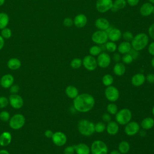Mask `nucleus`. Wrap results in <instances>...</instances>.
Returning a JSON list of instances; mask_svg holds the SVG:
<instances>
[{"label":"nucleus","mask_w":154,"mask_h":154,"mask_svg":"<svg viewBox=\"0 0 154 154\" xmlns=\"http://www.w3.org/2000/svg\"><path fill=\"white\" fill-rule=\"evenodd\" d=\"M95 105L94 97L89 93L79 94L73 100L74 109L79 112H87Z\"/></svg>","instance_id":"f257e3e1"},{"label":"nucleus","mask_w":154,"mask_h":154,"mask_svg":"<svg viewBox=\"0 0 154 154\" xmlns=\"http://www.w3.org/2000/svg\"><path fill=\"white\" fill-rule=\"evenodd\" d=\"M149 40V36L147 35V34L144 32L138 33L134 36L131 41V44L132 48L137 51L143 50L148 45Z\"/></svg>","instance_id":"f03ea898"},{"label":"nucleus","mask_w":154,"mask_h":154,"mask_svg":"<svg viewBox=\"0 0 154 154\" xmlns=\"http://www.w3.org/2000/svg\"><path fill=\"white\" fill-rule=\"evenodd\" d=\"M77 127L79 132L85 137L91 136L95 132L94 123L87 119L80 120Z\"/></svg>","instance_id":"7ed1b4c3"},{"label":"nucleus","mask_w":154,"mask_h":154,"mask_svg":"<svg viewBox=\"0 0 154 154\" xmlns=\"http://www.w3.org/2000/svg\"><path fill=\"white\" fill-rule=\"evenodd\" d=\"M132 117L131 111L126 108H122L118 110L117 112L115 114L116 122L120 125H125L130 121Z\"/></svg>","instance_id":"20e7f679"},{"label":"nucleus","mask_w":154,"mask_h":154,"mask_svg":"<svg viewBox=\"0 0 154 154\" xmlns=\"http://www.w3.org/2000/svg\"><path fill=\"white\" fill-rule=\"evenodd\" d=\"M90 147L91 154H108V148L106 144L100 140L94 141Z\"/></svg>","instance_id":"39448f33"},{"label":"nucleus","mask_w":154,"mask_h":154,"mask_svg":"<svg viewBox=\"0 0 154 154\" xmlns=\"http://www.w3.org/2000/svg\"><path fill=\"white\" fill-rule=\"evenodd\" d=\"M25 123V118L21 114H16L13 116L9 120L10 128L14 130L21 129Z\"/></svg>","instance_id":"423d86ee"},{"label":"nucleus","mask_w":154,"mask_h":154,"mask_svg":"<svg viewBox=\"0 0 154 154\" xmlns=\"http://www.w3.org/2000/svg\"><path fill=\"white\" fill-rule=\"evenodd\" d=\"M104 94L106 99L110 102H116L120 96V93L118 88L112 85L106 87Z\"/></svg>","instance_id":"0eeeda50"},{"label":"nucleus","mask_w":154,"mask_h":154,"mask_svg":"<svg viewBox=\"0 0 154 154\" xmlns=\"http://www.w3.org/2000/svg\"><path fill=\"white\" fill-rule=\"evenodd\" d=\"M91 40L97 45H104L108 40V34L106 31L97 30L92 34Z\"/></svg>","instance_id":"6e6552de"},{"label":"nucleus","mask_w":154,"mask_h":154,"mask_svg":"<svg viewBox=\"0 0 154 154\" xmlns=\"http://www.w3.org/2000/svg\"><path fill=\"white\" fill-rule=\"evenodd\" d=\"M82 60V66L88 71H93L97 67L96 58L91 55L85 56Z\"/></svg>","instance_id":"1a4fd4ad"},{"label":"nucleus","mask_w":154,"mask_h":154,"mask_svg":"<svg viewBox=\"0 0 154 154\" xmlns=\"http://www.w3.org/2000/svg\"><path fill=\"white\" fill-rule=\"evenodd\" d=\"M112 4V0H97L96 2V8L99 13H104L111 10Z\"/></svg>","instance_id":"9d476101"},{"label":"nucleus","mask_w":154,"mask_h":154,"mask_svg":"<svg viewBox=\"0 0 154 154\" xmlns=\"http://www.w3.org/2000/svg\"><path fill=\"white\" fill-rule=\"evenodd\" d=\"M96 61L97 66L100 68H106L111 64V58L108 54L102 52L99 55H97Z\"/></svg>","instance_id":"9b49d317"},{"label":"nucleus","mask_w":154,"mask_h":154,"mask_svg":"<svg viewBox=\"0 0 154 154\" xmlns=\"http://www.w3.org/2000/svg\"><path fill=\"white\" fill-rule=\"evenodd\" d=\"M140 130V125L135 121H130L125 127V132L128 136H134Z\"/></svg>","instance_id":"f8f14e48"},{"label":"nucleus","mask_w":154,"mask_h":154,"mask_svg":"<svg viewBox=\"0 0 154 154\" xmlns=\"http://www.w3.org/2000/svg\"><path fill=\"white\" fill-rule=\"evenodd\" d=\"M53 143L57 146L61 147L66 144L67 138L66 135L61 131H57L54 133L51 138Z\"/></svg>","instance_id":"ddd939ff"},{"label":"nucleus","mask_w":154,"mask_h":154,"mask_svg":"<svg viewBox=\"0 0 154 154\" xmlns=\"http://www.w3.org/2000/svg\"><path fill=\"white\" fill-rule=\"evenodd\" d=\"M10 105L14 109H19L23 105V99L17 94H11L8 98Z\"/></svg>","instance_id":"4468645a"},{"label":"nucleus","mask_w":154,"mask_h":154,"mask_svg":"<svg viewBox=\"0 0 154 154\" xmlns=\"http://www.w3.org/2000/svg\"><path fill=\"white\" fill-rule=\"evenodd\" d=\"M106 31L108 34V39L111 42H117L120 40L122 37V31L118 28L109 27Z\"/></svg>","instance_id":"2eb2a0df"},{"label":"nucleus","mask_w":154,"mask_h":154,"mask_svg":"<svg viewBox=\"0 0 154 154\" xmlns=\"http://www.w3.org/2000/svg\"><path fill=\"white\" fill-rule=\"evenodd\" d=\"M87 23V17L82 13L77 14L73 19V25L78 28L84 27Z\"/></svg>","instance_id":"dca6fc26"},{"label":"nucleus","mask_w":154,"mask_h":154,"mask_svg":"<svg viewBox=\"0 0 154 154\" xmlns=\"http://www.w3.org/2000/svg\"><path fill=\"white\" fill-rule=\"evenodd\" d=\"M154 6L150 2L144 3L140 8V13L143 16H149L153 13Z\"/></svg>","instance_id":"f3484780"},{"label":"nucleus","mask_w":154,"mask_h":154,"mask_svg":"<svg viewBox=\"0 0 154 154\" xmlns=\"http://www.w3.org/2000/svg\"><path fill=\"white\" fill-rule=\"evenodd\" d=\"M146 81V76L144 74L138 73L134 75L131 78V84L135 87L141 86Z\"/></svg>","instance_id":"a211bd4d"},{"label":"nucleus","mask_w":154,"mask_h":154,"mask_svg":"<svg viewBox=\"0 0 154 154\" xmlns=\"http://www.w3.org/2000/svg\"><path fill=\"white\" fill-rule=\"evenodd\" d=\"M14 83V77L10 74L3 75L0 80L1 85L5 88H10Z\"/></svg>","instance_id":"6ab92c4d"},{"label":"nucleus","mask_w":154,"mask_h":154,"mask_svg":"<svg viewBox=\"0 0 154 154\" xmlns=\"http://www.w3.org/2000/svg\"><path fill=\"white\" fill-rule=\"evenodd\" d=\"M107 133L110 135H116L119 131V124L116 121H110L106 125V129Z\"/></svg>","instance_id":"aec40b11"},{"label":"nucleus","mask_w":154,"mask_h":154,"mask_svg":"<svg viewBox=\"0 0 154 154\" xmlns=\"http://www.w3.org/2000/svg\"><path fill=\"white\" fill-rule=\"evenodd\" d=\"M94 24L98 30L106 31L109 27V22L105 17H99L97 19Z\"/></svg>","instance_id":"412c9836"},{"label":"nucleus","mask_w":154,"mask_h":154,"mask_svg":"<svg viewBox=\"0 0 154 154\" xmlns=\"http://www.w3.org/2000/svg\"><path fill=\"white\" fill-rule=\"evenodd\" d=\"M73 146L76 154H90V147L85 143H80Z\"/></svg>","instance_id":"4be33fe9"},{"label":"nucleus","mask_w":154,"mask_h":154,"mask_svg":"<svg viewBox=\"0 0 154 154\" xmlns=\"http://www.w3.org/2000/svg\"><path fill=\"white\" fill-rule=\"evenodd\" d=\"M12 139L11 134L8 131H4L0 135V146L5 147L11 143Z\"/></svg>","instance_id":"5701e85b"},{"label":"nucleus","mask_w":154,"mask_h":154,"mask_svg":"<svg viewBox=\"0 0 154 154\" xmlns=\"http://www.w3.org/2000/svg\"><path fill=\"white\" fill-rule=\"evenodd\" d=\"M132 49V46L130 42L124 41L121 42L117 46V50L120 54H125L129 52Z\"/></svg>","instance_id":"b1692460"},{"label":"nucleus","mask_w":154,"mask_h":154,"mask_svg":"<svg viewBox=\"0 0 154 154\" xmlns=\"http://www.w3.org/2000/svg\"><path fill=\"white\" fill-rule=\"evenodd\" d=\"M140 126L144 130H149L154 126V119L150 117L144 118L141 123Z\"/></svg>","instance_id":"393cba45"},{"label":"nucleus","mask_w":154,"mask_h":154,"mask_svg":"<svg viewBox=\"0 0 154 154\" xmlns=\"http://www.w3.org/2000/svg\"><path fill=\"white\" fill-rule=\"evenodd\" d=\"M126 72V67L123 63L118 62L115 64L113 67L114 73L118 76H123Z\"/></svg>","instance_id":"a878e982"},{"label":"nucleus","mask_w":154,"mask_h":154,"mask_svg":"<svg viewBox=\"0 0 154 154\" xmlns=\"http://www.w3.org/2000/svg\"><path fill=\"white\" fill-rule=\"evenodd\" d=\"M65 93L68 97L73 99L79 94V91L76 87L68 85L65 89Z\"/></svg>","instance_id":"bb28decb"},{"label":"nucleus","mask_w":154,"mask_h":154,"mask_svg":"<svg viewBox=\"0 0 154 154\" xmlns=\"http://www.w3.org/2000/svg\"><path fill=\"white\" fill-rule=\"evenodd\" d=\"M21 66V61L17 58H11L7 62V67L12 70H15L19 69Z\"/></svg>","instance_id":"cd10ccee"},{"label":"nucleus","mask_w":154,"mask_h":154,"mask_svg":"<svg viewBox=\"0 0 154 154\" xmlns=\"http://www.w3.org/2000/svg\"><path fill=\"white\" fill-rule=\"evenodd\" d=\"M127 2L126 0H115L113 2L111 10L112 11H116L122 9H123L126 6Z\"/></svg>","instance_id":"c85d7f7f"},{"label":"nucleus","mask_w":154,"mask_h":154,"mask_svg":"<svg viewBox=\"0 0 154 154\" xmlns=\"http://www.w3.org/2000/svg\"><path fill=\"white\" fill-rule=\"evenodd\" d=\"M129 150H130V144L127 141L123 140L119 143L118 146V150L122 154L128 153Z\"/></svg>","instance_id":"c756f323"},{"label":"nucleus","mask_w":154,"mask_h":154,"mask_svg":"<svg viewBox=\"0 0 154 154\" xmlns=\"http://www.w3.org/2000/svg\"><path fill=\"white\" fill-rule=\"evenodd\" d=\"M9 16L7 13L3 12L0 13V29L6 28L9 23Z\"/></svg>","instance_id":"7c9ffc66"},{"label":"nucleus","mask_w":154,"mask_h":154,"mask_svg":"<svg viewBox=\"0 0 154 154\" xmlns=\"http://www.w3.org/2000/svg\"><path fill=\"white\" fill-rule=\"evenodd\" d=\"M102 82L106 87L111 85L114 82V77L111 74H105L102 78Z\"/></svg>","instance_id":"2f4dec72"},{"label":"nucleus","mask_w":154,"mask_h":154,"mask_svg":"<svg viewBox=\"0 0 154 154\" xmlns=\"http://www.w3.org/2000/svg\"><path fill=\"white\" fill-rule=\"evenodd\" d=\"M102 52V49L101 47L100 46L97 45H93V46H91L90 48L89 49L90 55H92L93 57L97 56Z\"/></svg>","instance_id":"473e14b6"},{"label":"nucleus","mask_w":154,"mask_h":154,"mask_svg":"<svg viewBox=\"0 0 154 154\" xmlns=\"http://www.w3.org/2000/svg\"><path fill=\"white\" fill-rule=\"evenodd\" d=\"M106 111L109 114L115 115L118 111V106L114 102H110L106 106Z\"/></svg>","instance_id":"72a5a7b5"},{"label":"nucleus","mask_w":154,"mask_h":154,"mask_svg":"<svg viewBox=\"0 0 154 154\" xmlns=\"http://www.w3.org/2000/svg\"><path fill=\"white\" fill-rule=\"evenodd\" d=\"M105 49L109 52H114L117 49V45L115 43V42L109 41V42H107L105 44Z\"/></svg>","instance_id":"f704fd0d"},{"label":"nucleus","mask_w":154,"mask_h":154,"mask_svg":"<svg viewBox=\"0 0 154 154\" xmlns=\"http://www.w3.org/2000/svg\"><path fill=\"white\" fill-rule=\"evenodd\" d=\"M70 65L72 69H78L82 65V60L79 58H75L71 61Z\"/></svg>","instance_id":"c9c22d12"},{"label":"nucleus","mask_w":154,"mask_h":154,"mask_svg":"<svg viewBox=\"0 0 154 154\" xmlns=\"http://www.w3.org/2000/svg\"><path fill=\"white\" fill-rule=\"evenodd\" d=\"M106 129V125L103 122H98L94 124V131L97 133H102Z\"/></svg>","instance_id":"e433bc0d"},{"label":"nucleus","mask_w":154,"mask_h":154,"mask_svg":"<svg viewBox=\"0 0 154 154\" xmlns=\"http://www.w3.org/2000/svg\"><path fill=\"white\" fill-rule=\"evenodd\" d=\"M1 35L3 37L4 39H8L12 35V31L8 28H4L2 29H1Z\"/></svg>","instance_id":"4c0bfd02"},{"label":"nucleus","mask_w":154,"mask_h":154,"mask_svg":"<svg viewBox=\"0 0 154 154\" xmlns=\"http://www.w3.org/2000/svg\"><path fill=\"white\" fill-rule=\"evenodd\" d=\"M121 60L122 61L123 64H129L131 63H132V61H134L132 56L129 54V53L123 54V56L122 57Z\"/></svg>","instance_id":"58836bf2"},{"label":"nucleus","mask_w":154,"mask_h":154,"mask_svg":"<svg viewBox=\"0 0 154 154\" xmlns=\"http://www.w3.org/2000/svg\"><path fill=\"white\" fill-rule=\"evenodd\" d=\"M122 37L125 41L130 42L132 41V40L134 37V35L131 31H126L122 34Z\"/></svg>","instance_id":"ea45409f"},{"label":"nucleus","mask_w":154,"mask_h":154,"mask_svg":"<svg viewBox=\"0 0 154 154\" xmlns=\"http://www.w3.org/2000/svg\"><path fill=\"white\" fill-rule=\"evenodd\" d=\"M10 119V113L7 111H2L0 112V119L2 122H7Z\"/></svg>","instance_id":"a19ab883"},{"label":"nucleus","mask_w":154,"mask_h":154,"mask_svg":"<svg viewBox=\"0 0 154 154\" xmlns=\"http://www.w3.org/2000/svg\"><path fill=\"white\" fill-rule=\"evenodd\" d=\"M9 103L8 99L5 96H0V108H5Z\"/></svg>","instance_id":"79ce46f5"},{"label":"nucleus","mask_w":154,"mask_h":154,"mask_svg":"<svg viewBox=\"0 0 154 154\" xmlns=\"http://www.w3.org/2000/svg\"><path fill=\"white\" fill-rule=\"evenodd\" d=\"M75 148L73 146H68L64 149V154H74L75 153Z\"/></svg>","instance_id":"37998d69"},{"label":"nucleus","mask_w":154,"mask_h":154,"mask_svg":"<svg viewBox=\"0 0 154 154\" xmlns=\"http://www.w3.org/2000/svg\"><path fill=\"white\" fill-rule=\"evenodd\" d=\"M63 24L65 26L70 27L73 25V19L70 17H66L63 20Z\"/></svg>","instance_id":"c03bdc74"},{"label":"nucleus","mask_w":154,"mask_h":154,"mask_svg":"<svg viewBox=\"0 0 154 154\" xmlns=\"http://www.w3.org/2000/svg\"><path fill=\"white\" fill-rule=\"evenodd\" d=\"M20 90L19 86L17 84H13L10 87V91L11 94H17Z\"/></svg>","instance_id":"a18cd8bd"},{"label":"nucleus","mask_w":154,"mask_h":154,"mask_svg":"<svg viewBox=\"0 0 154 154\" xmlns=\"http://www.w3.org/2000/svg\"><path fill=\"white\" fill-rule=\"evenodd\" d=\"M138 52L139 51H137L134 49L133 48H132L129 53L132 56L133 60H136L138 57V56H139V52Z\"/></svg>","instance_id":"49530a36"},{"label":"nucleus","mask_w":154,"mask_h":154,"mask_svg":"<svg viewBox=\"0 0 154 154\" xmlns=\"http://www.w3.org/2000/svg\"><path fill=\"white\" fill-rule=\"evenodd\" d=\"M148 34L150 38L154 40V23L150 25L148 29Z\"/></svg>","instance_id":"de8ad7c7"},{"label":"nucleus","mask_w":154,"mask_h":154,"mask_svg":"<svg viewBox=\"0 0 154 154\" xmlns=\"http://www.w3.org/2000/svg\"><path fill=\"white\" fill-rule=\"evenodd\" d=\"M102 120H103V122L108 123L109 122L111 121V115H110L108 112L104 113V114L102 116Z\"/></svg>","instance_id":"09e8293b"},{"label":"nucleus","mask_w":154,"mask_h":154,"mask_svg":"<svg viewBox=\"0 0 154 154\" xmlns=\"http://www.w3.org/2000/svg\"><path fill=\"white\" fill-rule=\"evenodd\" d=\"M146 81L150 84H154V73H149L146 76Z\"/></svg>","instance_id":"8fccbe9b"},{"label":"nucleus","mask_w":154,"mask_h":154,"mask_svg":"<svg viewBox=\"0 0 154 154\" xmlns=\"http://www.w3.org/2000/svg\"><path fill=\"white\" fill-rule=\"evenodd\" d=\"M148 52L149 54L154 57V42L150 43L148 46Z\"/></svg>","instance_id":"3c124183"},{"label":"nucleus","mask_w":154,"mask_h":154,"mask_svg":"<svg viewBox=\"0 0 154 154\" xmlns=\"http://www.w3.org/2000/svg\"><path fill=\"white\" fill-rule=\"evenodd\" d=\"M126 2L128 4V5H129L131 7H135L137 5H138V4L140 2V0H126Z\"/></svg>","instance_id":"603ef678"},{"label":"nucleus","mask_w":154,"mask_h":154,"mask_svg":"<svg viewBox=\"0 0 154 154\" xmlns=\"http://www.w3.org/2000/svg\"><path fill=\"white\" fill-rule=\"evenodd\" d=\"M112 58L114 61L116 63L120 62V61L122 60V57L120 56V54L119 53H114L112 56Z\"/></svg>","instance_id":"864d4df0"},{"label":"nucleus","mask_w":154,"mask_h":154,"mask_svg":"<svg viewBox=\"0 0 154 154\" xmlns=\"http://www.w3.org/2000/svg\"><path fill=\"white\" fill-rule=\"evenodd\" d=\"M53 134H54V132L50 129H48L45 132V135L48 138H51L53 136Z\"/></svg>","instance_id":"5fc2aeb1"},{"label":"nucleus","mask_w":154,"mask_h":154,"mask_svg":"<svg viewBox=\"0 0 154 154\" xmlns=\"http://www.w3.org/2000/svg\"><path fill=\"white\" fill-rule=\"evenodd\" d=\"M4 46V39L0 35V50H1L2 49Z\"/></svg>","instance_id":"6e6d98bb"},{"label":"nucleus","mask_w":154,"mask_h":154,"mask_svg":"<svg viewBox=\"0 0 154 154\" xmlns=\"http://www.w3.org/2000/svg\"><path fill=\"white\" fill-rule=\"evenodd\" d=\"M109 154H122L118 150H112L109 152Z\"/></svg>","instance_id":"4d7b16f0"},{"label":"nucleus","mask_w":154,"mask_h":154,"mask_svg":"<svg viewBox=\"0 0 154 154\" xmlns=\"http://www.w3.org/2000/svg\"><path fill=\"white\" fill-rule=\"evenodd\" d=\"M0 154H10V153L5 149H2L0 150Z\"/></svg>","instance_id":"13d9d810"},{"label":"nucleus","mask_w":154,"mask_h":154,"mask_svg":"<svg viewBox=\"0 0 154 154\" xmlns=\"http://www.w3.org/2000/svg\"><path fill=\"white\" fill-rule=\"evenodd\" d=\"M151 65L154 68V57L151 60Z\"/></svg>","instance_id":"bf43d9fd"},{"label":"nucleus","mask_w":154,"mask_h":154,"mask_svg":"<svg viewBox=\"0 0 154 154\" xmlns=\"http://www.w3.org/2000/svg\"><path fill=\"white\" fill-rule=\"evenodd\" d=\"M5 2V0H0V6H2Z\"/></svg>","instance_id":"052dcab7"},{"label":"nucleus","mask_w":154,"mask_h":154,"mask_svg":"<svg viewBox=\"0 0 154 154\" xmlns=\"http://www.w3.org/2000/svg\"><path fill=\"white\" fill-rule=\"evenodd\" d=\"M149 2H150L151 4H152L153 5L154 4V0H149Z\"/></svg>","instance_id":"680f3d73"},{"label":"nucleus","mask_w":154,"mask_h":154,"mask_svg":"<svg viewBox=\"0 0 154 154\" xmlns=\"http://www.w3.org/2000/svg\"><path fill=\"white\" fill-rule=\"evenodd\" d=\"M152 112L153 116H154V106H153V108H152Z\"/></svg>","instance_id":"e2e57ef3"},{"label":"nucleus","mask_w":154,"mask_h":154,"mask_svg":"<svg viewBox=\"0 0 154 154\" xmlns=\"http://www.w3.org/2000/svg\"><path fill=\"white\" fill-rule=\"evenodd\" d=\"M153 14H154V10H153Z\"/></svg>","instance_id":"0e129e2a"},{"label":"nucleus","mask_w":154,"mask_h":154,"mask_svg":"<svg viewBox=\"0 0 154 154\" xmlns=\"http://www.w3.org/2000/svg\"><path fill=\"white\" fill-rule=\"evenodd\" d=\"M126 154H128V153H126Z\"/></svg>","instance_id":"69168bd1"}]
</instances>
